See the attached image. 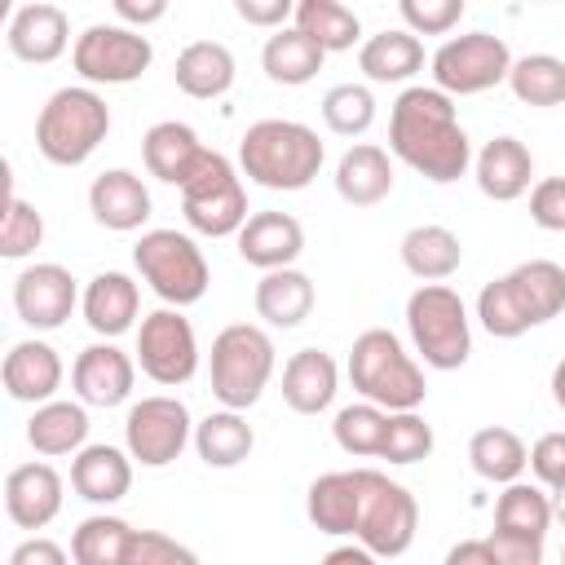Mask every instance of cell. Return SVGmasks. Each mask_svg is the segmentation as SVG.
I'll list each match as a JSON object with an SVG mask.
<instances>
[{
  "instance_id": "cell-10",
  "label": "cell",
  "mask_w": 565,
  "mask_h": 565,
  "mask_svg": "<svg viewBox=\"0 0 565 565\" xmlns=\"http://www.w3.org/2000/svg\"><path fill=\"white\" fill-rule=\"evenodd\" d=\"M512 75V53L499 35L490 31H472L459 40H446L433 53V88H441L446 97H472L486 93L494 84H503Z\"/></svg>"
},
{
  "instance_id": "cell-40",
  "label": "cell",
  "mask_w": 565,
  "mask_h": 565,
  "mask_svg": "<svg viewBox=\"0 0 565 565\" xmlns=\"http://www.w3.org/2000/svg\"><path fill=\"white\" fill-rule=\"evenodd\" d=\"M516 102L525 106H561L565 102V62L552 53H530L521 62H512L508 75Z\"/></svg>"
},
{
  "instance_id": "cell-27",
  "label": "cell",
  "mask_w": 565,
  "mask_h": 565,
  "mask_svg": "<svg viewBox=\"0 0 565 565\" xmlns=\"http://www.w3.org/2000/svg\"><path fill=\"white\" fill-rule=\"evenodd\" d=\"M335 190H340V199L353 203V207L380 203V199L393 190V163H388V154H384L380 146H371V141L349 146V150L340 154V163H335Z\"/></svg>"
},
{
  "instance_id": "cell-8",
  "label": "cell",
  "mask_w": 565,
  "mask_h": 565,
  "mask_svg": "<svg viewBox=\"0 0 565 565\" xmlns=\"http://www.w3.org/2000/svg\"><path fill=\"white\" fill-rule=\"evenodd\" d=\"M274 375V340L252 327L234 322L212 340V393L225 411H247Z\"/></svg>"
},
{
  "instance_id": "cell-47",
  "label": "cell",
  "mask_w": 565,
  "mask_h": 565,
  "mask_svg": "<svg viewBox=\"0 0 565 565\" xmlns=\"http://www.w3.org/2000/svg\"><path fill=\"white\" fill-rule=\"evenodd\" d=\"M530 221L539 230L565 234V177H543L530 190Z\"/></svg>"
},
{
  "instance_id": "cell-16",
  "label": "cell",
  "mask_w": 565,
  "mask_h": 565,
  "mask_svg": "<svg viewBox=\"0 0 565 565\" xmlns=\"http://www.w3.org/2000/svg\"><path fill=\"white\" fill-rule=\"evenodd\" d=\"M9 53L18 57V62H35V66H44V62H57L62 53H66V44H71V22H66V13L57 9V4H49V0H31V4H22L13 18H9Z\"/></svg>"
},
{
  "instance_id": "cell-52",
  "label": "cell",
  "mask_w": 565,
  "mask_h": 565,
  "mask_svg": "<svg viewBox=\"0 0 565 565\" xmlns=\"http://www.w3.org/2000/svg\"><path fill=\"white\" fill-rule=\"evenodd\" d=\"M115 13L128 26H146V22H159L168 13V0H115Z\"/></svg>"
},
{
  "instance_id": "cell-55",
  "label": "cell",
  "mask_w": 565,
  "mask_h": 565,
  "mask_svg": "<svg viewBox=\"0 0 565 565\" xmlns=\"http://www.w3.org/2000/svg\"><path fill=\"white\" fill-rule=\"evenodd\" d=\"M552 397H556V406L565 411V358L552 366Z\"/></svg>"
},
{
  "instance_id": "cell-33",
  "label": "cell",
  "mask_w": 565,
  "mask_h": 565,
  "mask_svg": "<svg viewBox=\"0 0 565 565\" xmlns=\"http://www.w3.org/2000/svg\"><path fill=\"white\" fill-rule=\"evenodd\" d=\"M358 66L375 84H402V79H411L424 66V44L411 31H380V35H371L362 44Z\"/></svg>"
},
{
  "instance_id": "cell-51",
  "label": "cell",
  "mask_w": 565,
  "mask_h": 565,
  "mask_svg": "<svg viewBox=\"0 0 565 565\" xmlns=\"http://www.w3.org/2000/svg\"><path fill=\"white\" fill-rule=\"evenodd\" d=\"M9 565H71L66 552L53 543V539H22L13 552H9Z\"/></svg>"
},
{
  "instance_id": "cell-46",
  "label": "cell",
  "mask_w": 565,
  "mask_h": 565,
  "mask_svg": "<svg viewBox=\"0 0 565 565\" xmlns=\"http://www.w3.org/2000/svg\"><path fill=\"white\" fill-rule=\"evenodd\" d=\"M128 565H199V556L185 543H177V539H168L159 530H137Z\"/></svg>"
},
{
  "instance_id": "cell-21",
  "label": "cell",
  "mask_w": 565,
  "mask_h": 565,
  "mask_svg": "<svg viewBox=\"0 0 565 565\" xmlns=\"http://www.w3.org/2000/svg\"><path fill=\"white\" fill-rule=\"evenodd\" d=\"M362 494H366V468H349V472H322L309 486L305 512L322 534H358V516H362Z\"/></svg>"
},
{
  "instance_id": "cell-43",
  "label": "cell",
  "mask_w": 565,
  "mask_h": 565,
  "mask_svg": "<svg viewBox=\"0 0 565 565\" xmlns=\"http://www.w3.org/2000/svg\"><path fill=\"white\" fill-rule=\"evenodd\" d=\"M44 243V216L26 203V199H9V207H4V221H0V256L4 260H22V256H31L35 247Z\"/></svg>"
},
{
  "instance_id": "cell-14",
  "label": "cell",
  "mask_w": 565,
  "mask_h": 565,
  "mask_svg": "<svg viewBox=\"0 0 565 565\" xmlns=\"http://www.w3.org/2000/svg\"><path fill=\"white\" fill-rule=\"evenodd\" d=\"M190 411L177 402V397H141L128 419H124V441H128V455L141 463V468H163L172 463L185 441H190Z\"/></svg>"
},
{
  "instance_id": "cell-30",
  "label": "cell",
  "mask_w": 565,
  "mask_h": 565,
  "mask_svg": "<svg viewBox=\"0 0 565 565\" xmlns=\"http://www.w3.org/2000/svg\"><path fill=\"white\" fill-rule=\"evenodd\" d=\"M313 309V278L300 269H269L256 282V313L269 327H300Z\"/></svg>"
},
{
  "instance_id": "cell-44",
  "label": "cell",
  "mask_w": 565,
  "mask_h": 565,
  "mask_svg": "<svg viewBox=\"0 0 565 565\" xmlns=\"http://www.w3.org/2000/svg\"><path fill=\"white\" fill-rule=\"evenodd\" d=\"M428 450H433V428L424 424V415H415V411L388 415V433H384L380 459H388V463H419V459H428Z\"/></svg>"
},
{
  "instance_id": "cell-28",
  "label": "cell",
  "mask_w": 565,
  "mask_h": 565,
  "mask_svg": "<svg viewBox=\"0 0 565 565\" xmlns=\"http://www.w3.org/2000/svg\"><path fill=\"white\" fill-rule=\"evenodd\" d=\"M71 486L88 503H119L132 486V463L115 446H84L71 463Z\"/></svg>"
},
{
  "instance_id": "cell-19",
  "label": "cell",
  "mask_w": 565,
  "mask_h": 565,
  "mask_svg": "<svg viewBox=\"0 0 565 565\" xmlns=\"http://www.w3.org/2000/svg\"><path fill=\"white\" fill-rule=\"evenodd\" d=\"M4 508L18 530H44L62 512V477L49 463H18L4 477Z\"/></svg>"
},
{
  "instance_id": "cell-54",
  "label": "cell",
  "mask_w": 565,
  "mask_h": 565,
  "mask_svg": "<svg viewBox=\"0 0 565 565\" xmlns=\"http://www.w3.org/2000/svg\"><path fill=\"white\" fill-rule=\"evenodd\" d=\"M380 556H371L362 543H344V547H331L327 556H322V565H375Z\"/></svg>"
},
{
  "instance_id": "cell-25",
  "label": "cell",
  "mask_w": 565,
  "mask_h": 565,
  "mask_svg": "<svg viewBox=\"0 0 565 565\" xmlns=\"http://www.w3.org/2000/svg\"><path fill=\"white\" fill-rule=\"evenodd\" d=\"M530 177H534V159L525 150V141L516 137H494L481 146L477 154V185L486 199L494 203H512L530 190Z\"/></svg>"
},
{
  "instance_id": "cell-26",
  "label": "cell",
  "mask_w": 565,
  "mask_h": 565,
  "mask_svg": "<svg viewBox=\"0 0 565 565\" xmlns=\"http://www.w3.org/2000/svg\"><path fill=\"white\" fill-rule=\"evenodd\" d=\"M84 322L97 331V335H106V340H115V335H124L128 327H132V318H137V309H141V291H137V282L128 278V274H119V269H106V274H97L88 287H84Z\"/></svg>"
},
{
  "instance_id": "cell-6",
  "label": "cell",
  "mask_w": 565,
  "mask_h": 565,
  "mask_svg": "<svg viewBox=\"0 0 565 565\" xmlns=\"http://www.w3.org/2000/svg\"><path fill=\"white\" fill-rule=\"evenodd\" d=\"M132 265L168 309H185L203 300L212 282L203 252L194 247L190 234H177V230H146L132 247Z\"/></svg>"
},
{
  "instance_id": "cell-31",
  "label": "cell",
  "mask_w": 565,
  "mask_h": 565,
  "mask_svg": "<svg viewBox=\"0 0 565 565\" xmlns=\"http://www.w3.org/2000/svg\"><path fill=\"white\" fill-rule=\"evenodd\" d=\"M322 57H327V49L318 40H309L305 31H296V26L274 31L260 49V66L274 84H309L322 71Z\"/></svg>"
},
{
  "instance_id": "cell-11",
  "label": "cell",
  "mask_w": 565,
  "mask_h": 565,
  "mask_svg": "<svg viewBox=\"0 0 565 565\" xmlns=\"http://www.w3.org/2000/svg\"><path fill=\"white\" fill-rule=\"evenodd\" d=\"M419 525V503L406 486L388 481L384 472L366 468V494H362V516H358V543L371 556H402L415 543Z\"/></svg>"
},
{
  "instance_id": "cell-34",
  "label": "cell",
  "mask_w": 565,
  "mask_h": 565,
  "mask_svg": "<svg viewBox=\"0 0 565 565\" xmlns=\"http://www.w3.org/2000/svg\"><path fill=\"white\" fill-rule=\"evenodd\" d=\"M459 260H463V247L446 225H415L402 238V265L424 282L450 278L459 269Z\"/></svg>"
},
{
  "instance_id": "cell-35",
  "label": "cell",
  "mask_w": 565,
  "mask_h": 565,
  "mask_svg": "<svg viewBox=\"0 0 565 565\" xmlns=\"http://www.w3.org/2000/svg\"><path fill=\"white\" fill-rule=\"evenodd\" d=\"M252 446H256L252 424L238 411H216L203 424H194V450L207 468H234L252 455Z\"/></svg>"
},
{
  "instance_id": "cell-17",
  "label": "cell",
  "mask_w": 565,
  "mask_h": 565,
  "mask_svg": "<svg viewBox=\"0 0 565 565\" xmlns=\"http://www.w3.org/2000/svg\"><path fill=\"white\" fill-rule=\"evenodd\" d=\"M132 358L119 349V344H88L79 349L75 358V371H71V384L79 393V402L88 406H119L128 393H132Z\"/></svg>"
},
{
  "instance_id": "cell-39",
  "label": "cell",
  "mask_w": 565,
  "mask_h": 565,
  "mask_svg": "<svg viewBox=\"0 0 565 565\" xmlns=\"http://www.w3.org/2000/svg\"><path fill=\"white\" fill-rule=\"evenodd\" d=\"M547 525H552V499H547L539 486H530V481L503 486V494H499V503H494V530L547 539Z\"/></svg>"
},
{
  "instance_id": "cell-22",
  "label": "cell",
  "mask_w": 565,
  "mask_h": 565,
  "mask_svg": "<svg viewBox=\"0 0 565 565\" xmlns=\"http://www.w3.org/2000/svg\"><path fill=\"white\" fill-rule=\"evenodd\" d=\"M0 380H4V393L13 402H40L44 406V402H53V393L62 384V358L44 340H18L4 353Z\"/></svg>"
},
{
  "instance_id": "cell-45",
  "label": "cell",
  "mask_w": 565,
  "mask_h": 565,
  "mask_svg": "<svg viewBox=\"0 0 565 565\" xmlns=\"http://www.w3.org/2000/svg\"><path fill=\"white\" fill-rule=\"evenodd\" d=\"M397 13L411 35H446L463 18V0H402Z\"/></svg>"
},
{
  "instance_id": "cell-32",
  "label": "cell",
  "mask_w": 565,
  "mask_h": 565,
  "mask_svg": "<svg viewBox=\"0 0 565 565\" xmlns=\"http://www.w3.org/2000/svg\"><path fill=\"white\" fill-rule=\"evenodd\" d=\"M88 437V415L79 402H44L35 406V415L26 419V441L35 446V455H79Z\"/></svg>"
},
{
  "instance_id": "cell-15",
  "label": "cell",
  "mask_w": 565,
  "mask_h": 565,
  "mask_svg": "<svg viewBox=\"0 0 565 565\" xmlns=\"http://www.w3.org/2000/svg\"><path fill=\"white\" fill-rule=\"evenodd\" d=\"M75 278L71 269L62 265H26L18 278H13V309L26 327L35 331H53L71 318L75 309Z\"/></svg>"
},
{
  "instance_id": "cell-36",
  "label": "cell",
  "mask_w": 565,
  "mask_h": 565,
  "mask_svg": "<svg viewBox=\"0 0 565 565\" xmlns=\"http://www.w3.org/2000/svg\"><path fill=\"white\" fill-rule=\"evenodd\" d=\"M137 530L124 516H88L71 534V561L75 565H128Z\"/></svg>"
},
{
  "instance_id": "cell-7",
  "label": "cell",
  "mask_w": 565,
  "mask_h": 565,
  "mask_svg": "<svg viewBox=\"0 0 565 565\" xmlns=\"http://www.w3.org/2000/svg\"><path fill=\"white\" fill-rule=\"evenodd\" d=\"M406 327L419 349V358L437 371H455L472 353V331H468V309L459 291L446 282H424L406 300Z\"/></svg>"
},
{
  "instance_id": "cell-13",
  "label": "cell",
  "mask_w": 565,
  "mask_h": 565,
  "mask_svg": "<svg viewBox=\"0 0 565 565\" xmlns=\"http://www.w3.org/2000/svg\"><path fill=\"white\" fill-rule=\"evenodd\" d=\"M137 362L154 384H185L199 371V340L181 309H154L137 331Z\"/></svg>"
},
{
  "instance_id": "cell-1",
  "label": "cell",
  "mask_w": 565,
  "mask_h": 565,
  "mask_svg": "<svg viewBox=\"0 0 565 565\" xmlns=\"http://www.w3.org/2000/svg\"><path fill=\"white\" fill-rule=\"evenodd\" d=\"M388 146L419 177L450 185L472 163V141L455 115V102L441 88H406L388 110Z\"/></svg>"
},
{
  "instance_id": "cell-53",
  "label": "cell",
  "mask_w": 565,
  "mask_h": 565,
  "mask_svg": "<svg viewBox=\"0 0 565 565\" xmlns=\"http://www.w3.org/2000/svg\"><path fill=\"white\" fill-rule=\"evenodd\" d=\"M441 565H499V561H494V552H490L486 539H463V543H455V547L446 552Z\"/></svg>"
},
{
  "instance_id": "cell-48",
  "label": "cell",
  "mask_w": 565,
  "mask_h": 565,
  "mask_svg": "<svg viewBox=\"0 0 565 565\" xmlns=\"http://www.w3.org/2000/svg\"><path fill=\"white\" fill-rule=\"evenodd\" d=\"M530 468L552 494L565 490V433H543L530 450Z\"/></svg>"
},
{
  "instance_id": "cell-12",
  "label": "cell",
  "mask_w": 565,
  "mask_h": 565,
  "mask_svg": "<svg viewBox=\"0 0 565 565\" xmlns=\"http://www.w3.org/2000/svg\"><path fill=\"white\" fill-rule=\"evenodd\" d=\"M71 62L75 71L88 79V84H132L146 75V66L154 62V49L141 31L132 26H106V22H93L84 35H75V49H71Z\"/></svg>"
},
{
  "instance_id": "cell-20",
  "label": "cell",
  "mask_w": 565,
  "mask_h": 565,
  "mask_svg": "<svg viewBox=\"0 0 565 565\" xmlns=\"http://www.w3.org/2000/svg\"><path fill=\"white\" fill-rule=\"evenodd\" d=\"M203 154H207V146H203L199 132H194L190 124H181V119H159V124L146 128V137H141V159H146L150 177H159V181H168V185H177V190L194 177V168L203 163Z\"/></svg>"
},
{
  "instance_id": "cell-42",
  "label": "cell",
  "mask_w": 565,
  "mask_h": 565,
  "mask_svg": "<svg viewBox=\"0 0 565 565\" xmlns=\"http://www.w3.org/2000/svg\"><path fill=\"white\" fill-rule=\"evenodd\" d=\"M322 119L340 137H362L375 124V97L362 84H335L322 97Z\"/></svg>"
},
{
  "instance_id": "cell-50",
  "label": "cell",
  "mask_w": 565,
  "mask_h": 565,
  "mask_svg": "<svg viewBox=\"0 0 565 565\" xmlns=\"http://www.w3.org/2000/svg\"><path fill=\"white\" fill-rule=\"evenodd\" d=\"M234 13L247 26H274V31H282V22L296 18V4L291 0H234Z\"/></svg>"
},
{
  "instance_id": "cell-56",
  "label": "cell",
  "mask_w": 565,
  "mask_h": 565,
  "mask_svg": "<svg viewBox=\"0 0 565 565\" xmlns=\"http://www.w3.org/2000/svg\"><path fill=\"white\" fill-rule=\"evenodd\" d=\"M552 516L565 525V490H556V499H552Z\"/></svg>"
},
{
  "instance_id": "cell-24",
  "label": "cell",
  "mask_w": 565,
  "mask_h": 565,
  "mask_svg": "<svg viewBox=\"0 0 565 565\" xmlns=\"http://www.w3.org/2000/svg\"><path fill=\"white\" fill-rule=\"evenodd\" d=\"M340 388V371H335V358L322 353V349H300L287 358L282 366V402L296 411V415H318L331 406Z\"/></svg>"
},
{
  "instance_id": "cell-37",
  "label": "cell",
  "mask_w": 565,
  "mask_h": 565,
  "mask_svg": "<svg viewBox=\"0 0 565 565\" xmlns=\"http://www.w3.org/2000/svg\"><path fill=\"white\" fill-rule=\"evenodd\" d=\"M468 459H472L477 477L499 481V486H512V481H521V472H525V463H530V450H525V441H521L512 428H499V424H494V428L472 433Z\"/></svg>"
},
{
  "instance_id": "cell-38",
  "label": "cell",
  "mask_w": 565,
  "mask_h": 565,
  "mask_svg": "<svg viewBox=\"0 0 565 565\" xmlns=\"http://www.w3.org/2000/svg\"><path fill=\"white\" fill-rule=\"evenodd\" d=\"M291 22H296V31L318 40L327 53H344L362 35L358 13L349 4H340V0H296V18Z\"/></svg>"
},
{
  "instance_id": "cell-3",
  "label": "cell",
  "mask_w": 565,
  "mask_h": 565,
  "mask_svg": "<svg viewBox=\"0 0 565 565\" xmlns=\"http://www.w3.org/2000/svg\"><path fill=\"white\" fill-rule=\"evenodd\" d=\"M322 141L309 124L260 119L238 141V168L265 190H305L322 168Z\"/></svg>"
},
{
  "instance_id": "cell-9",
  "label": "cell",
  "mask_w": 565,
  "mask_h": 565,
  "mask_svg": "<svg viewBox=\"0 0 565 565\" xmlns=\"http://www.w3.org/2000/svg\"><path fill=\"white\" fill-rule=\"evenodd\" d=\"M181 212H185L190 230H199L207 238H225L247 225V190L221 150H207L203 163L194 168V177L181 185Z\"/></svg>"
},
{
  "instance_id": "cell-4",
  "label": "cell",
  "mask_w": 565,
  "mask_h": 565,
  "mask_svg": "<svg viewBox=\"0 0 565 565\" xmlns=\"http://www.w3.org/2000/svg\"><path fill=\"white\" fill-rule=\"evenodd\" d=\"M349 380H353V388L371 406H380L388 415L415 411L424 402V393H428L424 371L402 349V340L393 331H384V327H371V331H362L353 340V349H349Z\"/></svg>"
},
{
  "instance_id": "cell-49",
  "label": "cell",
  "mask_w": 565,
  "mask_h": 565,
  "mask_svg": "<svg viewBox=\"0 0 565 565\" xmlns=\"http://www.w3.org/2000/svg\"><path fill=\"white\" fill-rule=\"evenodd\" d=\"M486 543H490V552H494L499 565H543V539L512 534V530H494Z\"/></svg>"
},
{
  "instance_id": "cell-29",
  "label": "cell",
  "mask_w": 565,
  "mask_h": 565,
  "mask_svg": "<svg viewBox=\"0 0 565 565\" xmlns=\"http://www.w3.org/2000/svg\"><path fill=\"white\" fill-rule=\"evenodd\" d=\"M172 75H177V88L185 97L212 102V97L230 93V84H234V53L216 40H194V44L181 49Z\"/></svg>"
},
{
  "instance_id": "cell-5",
  "label": "cell",
  "mask_w": 565,
  "mask_h": 565,
  "mask_svg": "<svg viewBox=\"0 0 565 565\" xmlns=\"http://www.w3.org/2000/svg\"><path fill=\"white\" fill-rule=\"evenodd\" d=\"M110 132V106L93 88H57L35 119V150L57 168H79Z\"/></svg>"
},
{
  "instance_id": "cell-41",
  "label": "cell",
  "mask_w": 565,
  "mask_h": 565,
  "mask_svg": "<svg viewBox=\"0 0 565 565\" xmlns=\"http://www.w3.org/2000/svg\"><path fill=\"white\" fill-rule=\"evenodd\" d=\"M331 433H335V446L344 455H380L384 450V433H388V415L380 406H371V402H353V406H344L335 415Z\"/></svg>"
},
{
  "instance_id": "cell-2",
  "label": "cell",
  "mask_w": 565,
  "mask_h": 565,
  "mask_svg": "<svg viewBox=\"0 0 565 565\" xmlns=\"http://www.w3.org/2000/svg\"><path fill=\"white\" fill-rule=\"evenodd\" d=\"M565 309V269L556 260H525L477 296V318L494 340H516Z\"/></svg>"
},
{
  "instance_id": "cell-23",
  "label": "cell",
  "mask_w": 565,
  "mask_h": 565,
  "mask_svg": "<svg viewBox=\"0 0 565 565\" xmlns=\"http://www.w3.org/2000/svg\"><path fill=\"white\" fill-rule=\"evenodd\" d=\"M88 212H93V221L106 225V230H119V234L141 230L146 216H150V190L141 185L137 172L110 168V172H102V177L88 185Z\"/></svg>"
},
{
  "instance_id": "cell-57",
  "label": "cell",
  "mask_w": 565,
  "mask_h": 565,
  "mask_svg": "<svg viewBox=\"0 0 565 565\" xmlns=\"http://www.w3.org/2000/svg\"><path fill=\"white\" fill-rule=\"evenodd\" d=\"M561 565H565V547H561Z\"/></svg>"
},
{
  "instance_id": "cell-18",
  "label": "cell",
  "mask_w": 565,
  "mask_h": 565,
  "mask_svg": "<svg viewBox=\"0 0 565 565\" xmlns=\"http://www.w3.org/2000/svg\"><path fill=\"white\" fill-rule=\"evenodd\" d=\"M305 252V230L291 212H252L238 230V256L256 269H291V260Z\"/></svg>"
}]
</instances>
